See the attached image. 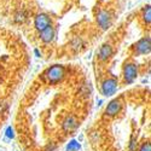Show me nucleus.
Listing matches in <instances>:
<instances>
[{
	"label": "nucleus",
	"instance_id": "nucleus-6",
	"mask_svg": "<svg viewBox=\"0 0 151 151\" xmlns=\"http://www.w3.org/2000/svg\"><path fill=\"white\" fill-rule=\"evenodd\" d=\"M117 90V80L116 79H108L102 85V93L105 97L112 96Z\"/></svg>",
	"mask_w": 151,
	"mask_h": 151
},
{
	"label": "nucleus",
	"instance_id": "nucleus-13",
	"mask_svg": "<svg viewBox=\"0 0 151 151\" xmlns=\"http://www.w3.org/2000/svg\"><path fill=\"white\" fill-rule=\"evenodd\" d=\"M26 14H24V11H19V12H17L16 14V16H15V21L17 22V23H22V22H24L26 21Z\"/></svg>",
	"mask_w": 151,
	"mask_h": 151
},
{
	"label": "nucleus",
	"instance_id": "nucleus-1",
	"mask_svg": "<svg viewBox=\"0 0 151 151\" xmlns=\"http://www.w3.org/2000/svg\"><path fill=\"white\" fill-rule=\"evenodd\" d=\"M64 75H65V70L64 68H63L62 65L59 64H55L52 65L51 68H48L45 73V78L48 82H51V83H57L59 81L63 80V78H64Z\"/></svg>",
	"mask_w": 151,
	"mask_h": 151
},
{
	"label": "nucleus",
	"instance_id": "nucleus-5",
	"mask_svg": "<svg viewBox=\"0 0 151 151\" xmlns=\"http://www.w3.org/2000/svg\"><path fill=\"white\" fill-rule=\"evenodd\" d=\"M137 74H138V70H137V65L134 63H127V64L123 67V78H124L126 82L132 83L137 78Z\"/></svg>",
	"mask_w": 151,
	"mask_h": 151
},
{
	"label": "nucleus",
	"instance_id": "nucleus-16",
	"mask_svg": "<svg viewBox=\"0 0 151 151\" xmlns=\"http://www.w3.org/2000/svg\"><path fill=\"white\" fill-rule=\"evenodd\" d=\"M140 151H151V146L149 143H145L142 147H140Z\"/></svg>",
	"mask_w": 151,
	"mask_h": 151
},
{
	"label": "nucleus",
	"instance_id": "nucleus-15",
	"mask_svg": "<svg viewBox=\"0 0 151 151\" xmlns=\"http://www.w3.org/2000/svg\"><path fill=\"white\" fill-rule=\"evenodd\" d=\"M71 45H73L71 47H73L74 50H80V48H81V40H80V39H75Z\"/></svg>",
	"mask_w": 151,
	"mask_h": 151
},
{
	"label": "nucleus",
	"instance_id": "nucleus-3",
	"mask_svg": "<svg viewBox=\"0 0 151 151\" xmlns=\"http://www.w3.org/2000/svg\"><path fill=\"white\" fill-rule=\"evenodd\" d=\"M52 24V21L50 18V16L47 14H39L36 15L35 18H34V27L36 30H44L45 28H47L48 26H51Z\"/></svg>",
	"mask_w": 151,
	"mask_h": 151
},
{
	"label": "nucleus",
	"instance_id": "nucleus-2",
	"mask_svg": "<svg viewBox=\"0 0 151 151\" xmlns=\"http://www.w3.org/2000/svg\"><path fill=\"white\" fill-rule=\"evenodd\" d=\"M151 51V39L150 36H145L134 45L135 55H149Z\"/></svg>",
	"mask_w": 151,
	"mask_h": 151
},
{
	"label": "nucleus",
	"instance_id": "nucleus-9",
	"mask_svg": "<svg viewBox=\"0 0 151 151\" xmlns=\"http://www.w3.org/2000/svg\"><path fill=\"white\" fill-rule=\"evenodd\" d=\"M62 127L67 132H71V131H74L75 128L78 127V120L75 119L74 116H68V117H65L64 121H63Z\"/></svg>",
	"mask_w": 151,
	"mask_h": 151
},
{
	"label": "nucleus",
	"instance_id": "nucleus-4",
	"mask_svg": "<svg viewBox=\"0 0 151 151\" xmlns=\"http://www.w3.org/2000/svg\"><path fill=\"white\" fill-rule=\"evenodd\" d=\"M97 23L103 30H106L111 26V15L106 10H100L97 15Z\"/></svg>",
	"mask_w": 151,
	"mask_h": 151
},
{
	"label": "nucleus",
	"instance_id": "nucleus-7",
	"mask_svg": "<svg viewBox=\"0 0 151 151\" xmlns=\"http://www.w3.org/2000/svg\"><path fill=\"white\" fill-rule=\"evenodd\" d=\"M122 109V104L119 99H114V100H111V102L108 104L106 109H105V114L108 116H115L117 115L119 112L121 111Z\"/></svg>",
	"mask_w": 151,
	"mask_h": 151
},
{
	"label": "nucleus",
	"instance_id": "nucleus-10",
	"mask_svg": "<svg viewBox=\"0 0 151 151\" xmlns=\"http://www.w3.org/2000/svg\"><path fill=\"white\" fill-rule=\"evenodd\" d=\"M112 56V47L109 44H104L99 48V59L100 60H108Z\"/></svg>",
	"mask_w": 151,
	"mask_h": 151
},
{
	"label": "nucleus",
	"instance_id": "nucleus-8",
	"mask_svg": "<svg viewBox=\"0 0 151 151\" xmlns=\"http://www.w3.org/2000/svg\"><path fill=\"white\" fill-rule=\"evenodd\" d=\"M40 39L44 42H46V44L51 42L55 39V29H53V27L52 26H48L47 28H45L44 30H41L40 32Z\"/></svg>",
	"mask_w": 151,
	"mask_h": 151
},
{
	"label": "nucleus",
	"instance_id": "nucleus-14",
	"mask_svg": "<svg viewBox=\"0 0 151 151\" xmlns=\"http://www.w3.org/2000/svg\"><path fill=\"white\" fill-rule=\"evenodd\" d=\"M129 150L131 151H135L137 150V138L135 137H132L131 143H129Z\"/></svg>",
	"mask_w": 151,
	"mask_h": 151
},
{
	"label": "nucleus",
	"instance_id": "nucleus-11",
	"mask_svg": "<svg viewBox=\"0 0 151 151\" xmlns=\"http://www.w3.org/2000/svg\"><path fill=\"white\" fill-rule=\"evenodd\" d=\"M143 19L144 22L150 26V22H151V9H150V5H146L143 10Z\"/></svg>",
	"mask_w": 151,
	"mask_h": 151
},
{
	"label": "nucleus",
	"instance_id": "nucleus-12",
	"mask_svg": "<svg viewBox=\"0 0 151 151\" xmlns=\"http://www.w3.org/2000/svg\"><path fill=\"white\" fill-rule=\"evenodd\" d=\"M81 147V145L76 142V140H71L68 145H67V151H78Z\"/></svg>",
	"mask_w": 151,
	"mask_h": 151
},
{
	"label": "nucleus",
	"instance_id": "nucleus-17",
	"mask_svg": "<svg viewBox=\"0 0 151 151\" xmlns=\"http://www.w3.org/2000/svg\"><path fill=\"white\" fill-rule=\"evenodd\" d=\"M6 135H7L9 138H14L15 134H14V129H12L11 127H9V128L6 129Z\"/></svg>",
	"mask_w": 151,
	"mask_h": 151
},
{
	"label": "nucleus",
	"instance_id": "nucleus-18",
	"mask_svg": "<svg viewBox=\"0 0 151 151\" xmlns=\"http://www.w3.org/2000/svg\"><path fill=\"white\" fill-rule=\"evenodd\" d=\"M34 53H35V56H36V57H41V53L39 52V50H37V48H35V50H34Z\"/></svg>",
	"mask_w": 151,
	"mask_h": 151
}]
</instances>
